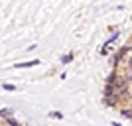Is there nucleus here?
Listing matches in <instances>:
<instances>
[{"mask_svg":"<svg viewBox=\"0 0 132 126\" xmlns=\"http://www.w3.org/2000/svg\"><path fill=\"white\" fill-rule=\"evenodd\" d=\"M116 79H118V73H116V71H112L109 77H106V85L114 89V85H116Z\"/></svg>","mask_w":132,"mask_h":126,"instance_id":"nucleus-1","label":"nucleus"},{"mask_svg":"<svg viewBox=\"0 0 132 126\" xmlns=\"http://www.w3.org/2000/svg\"><path fill=\"white\" fill-rule=\"evenodd\" d=\"M39 59H32V61H24V63H16L14 67H18V69H24V67H34V65H38Z\"/></svg>","mask_w":132,"mask_h":126,"instance_id":"nucleus-2","label":"nucleus"},{"mask_svg":"<svg viewBox=\"0 0 132 126\" xmlns=\"http://www.w3.org/2000/svg\"><path fill=\"white\" fill-rule=\"evenodd\" d=\"M120 114L124 116V118H130V120H132V108H122Z\"/></svg>","mask_w":132,"mask_h":126,"instance_id":"nucleus-3","label":"nucleus"},{"mask_svg":"<svg viewBox=\"0 0 132 126\" xmlns=\"http://www.w3.org/2000/svg\"><path fill=\"white\" fill-rule=\"evenodd\" d=\"M116 100H118L116 97H109V99H105V104H106V106H114Z\"/></svg>","mask_w":132,"mask_h":126,"instance_id":"nucleus-4","label":"nucleus"},{"mask_svg":"<svg viewBox=\"0 0 132 126\" xmlns=\"http://www.w3.org/2000/svg\"><path fill=\"white\" fill-rule=\"evenodd\" d=\"M105 97H106V99H109V97H114V89L106 85V87H105Z\"/></svg>","mask_w":132,"mask_h":126,"instance_id":"nucleus-5","label":"nucleus"},{"mask_svg":"<svg viewBox=\"0 0 132 126\" xmlns=\"http://www.w3.org/2000/svg\"><path fill=\"white\" fill-rule=\"evenodd\" d=\"M71 61H73V53H67L65 57L61 59V63H71Z\"/></svg>","mask_w":132,"mask_h":126,"instance_id":"nucleus-6","label":"nucleus"},{"mask_svg":"<svg viewBox=\"0 0 132 126\" xmlns=\"http://www.w3.org/2000/svg\"><path fill=\"white\" fill-rule=\"evenodd\" d=\"M10 114H12V110H0V116H4V118H8Z\"/></svg>","mask_w":132,"mask_h":126,"instance_id":"nucleus-7","label":"nucleus"},{"mask_svg":"<svg viewBox=\"0 0 132 126\" xmlns=\"http://www.w3.org/2000/svg\"><path fill=\"white\" fill-rule=\"evenodd\" d=\"M51 116H53V118H63V114H61V112H57V110H53V112H51Z\"/></svg>","mask_w":132,"mask_h":126,"instance_id":"nucleus-8","label":"nucleus"},{"mask_svg":"<svg viewBox=\"0 0 132 126\" xmlns=\"http://www.w3.org/2000/svg\"><path fill=\"white\" fill-rule=\"evenodd\" d=\"M2 89H4V91H14V89H16V87H14V85H4V87H2Z\"/></svg>","mask_w":132,"mask_h":126,"instance_id":"nucleus-9","label":"nucleus"},{"mask_svg":"<svg viewBox=\"0 0 132 126\" xmlns=\"http://www.w3.org/2000/svg\"><path fill=\"white\" fill-rule=\"evenodd\" d=\"M112 126H122V124H118V122H112Z\"/></svg>","mask_w":132,"mask_h":126,"instance_id":"nucleus-10","label":"nucleus"},{"mask_svg":"<svg viewBox=\"0 0 132 126\" xmlns=\"http://www.w3.org/2000/svg\"><path fill=\"white\" fill-rule=\"evenodd\" d=\"M128 65H130V69H132V57H130V61H128Z\"/></svg>","mask_w":132,"mask_h":126,"instance_id":"nucleus-11","label":"nucleus"}]
</instances>
